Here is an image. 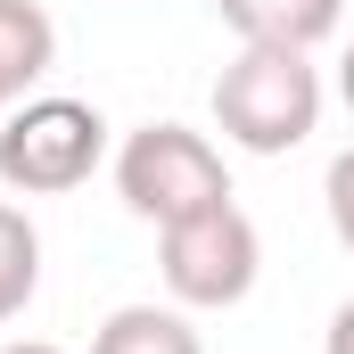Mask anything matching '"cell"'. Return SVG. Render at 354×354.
<instances>
[{
	"label": "cell",
	"mask_w": 354,
	"mask_h": 354,
	"mask_svg": "<svg viewBox=\"0 0 354 354\" xmlns=\"http://www.w3.org/2000/svg\"><path fill=\"white\" fill-rule=\"evenodd\" d=\"M214 124L231 149L248 157H288L313 140L322 124V66L313 50H280V41H239V58L214 75Z\"/></svg>",
	"instance_id": "cell-1"
},
{
	"label": "cell",
	"mask_w": 354,
	"mask_h": 354,
	"mask_svg": "<svg viewBox=\"0 0 354 354\" xmlns=\"http://www.w3.org/2000/svg\"><path fill=\"white\" fill-rule=\"evenodd\" d=\"M214 8L239 41H280V50H313L346 17V0H214Z\"/></svg>",
	"instance_id": "cell-5"
},
{
	"label": "cell",
	"mask_w": 354,
	"mask_h": 354,
	"mask_svg": "<svg viewBox=\"0 0 354 354\" xmlns=\"http://www.w3.org/2000/svg\"><path fill=\"white\" fill-rule=\"evenodd\" d=\"M322 354H354V297L330 313V330H322Z\"/></svg>",
	"instance_id": "cell-10"
},
{
	"label": "cell",
	"mask_w": 354,
	"mask_h": 354,
	"mask_svg": "<svg viewBox=\"0 0 354 354\" xmlns=\"http://www.w3.org/2000/svg\"><path fill=\"white\" fill-rule=\"evenodd\" d=\"M91 354H206V338L189 330V313H174V305H115L91 330Z\"/></svg>",
	"instance_id": "cell-6"
},
{
	"label": "cell",
	"mask_w": 354,
	"mask_h": 354,
	"mask_svg": "<svg viewBox=\"0 0 354 354\" xmlns=\"http://www.w3.org/2000/svg\"><path fill=\"white\" fill-rule=\"evenodd\" d=\"M0 354H66V346H50V338H8Z\"/></svg>",
	"instance_id": "cell-11"
},
{
	"label": "cell",
	"mask_w": 354,
	"mask_h": 354,
	"mask_svg": "<svg viewBox=\"0 0 354 354\" xmlns=\"http://www.w3.org/2000/svg\"><path fill=\"white\" fill-rule=\"evenodd\" d=\"M322 198H330V231H338V248L354 256V149H338V157H330Z\"/></svg>",
	"instance_id": "cell-9"
},
{
	"label": "cell",
	"mask_w": 354,
	"mask_h": 354,
	"mask_svg": "<svg viewBox=\"0 0 354 354\" xmlns=\"http://www.w3.org/2000/svg\"><path fill=\"white\" fill-rule=\"evenodd\" d=\"M33 288H41V231L25 206L0 198V322H17L33 305Z\"/></svg>",
	"instance_id": "cell-8"
},
{
	"label": "cell",
	"mask_w": 354,
	"mask_h": 354,
	"mask_svg": "<svg viewBox=\"0 0 354 354\" xmlns=\"http://www.w3.org/2000/svg\"><path fill=\"white\" fill-rule=\"evenodd\" d=\"M115 189L140 223H181V214H206L231 198V174H223V149L189 124H140L124 149H115Z\"/></svg>",
	"instance_id": "cell-3"
},
{
	"label": "cell",
	"mask_w": 354,
	"mask_h": 354,
	"mask_svg": "<svg viewBox=\"0 0 354 354\" xmlns=\"http://www.w3.org/2000/svg\"><path fill=\"white\" fill-rule=\"evenodd\" d=\"M0 66H8V83L25 91V99L58 66V25L41 17V0H0Z\"/></svg>",
	"instance_id": "cell-7"
},
{
	"label": "cell",
	"mask_w": 354,
	"mask_h": 354,
	"mask_svg": "<svg viewBox=\"0 0 354 354\" xmlns=\"http://www.w3.org/2000/svg\"><path fill=\"white\" fill-rule=\"evenodd\" d=\"M157 272H165L174 305H239L264 272V239L239 214V198H223V206L181 214L157 231Z\"/></svg>",
	"instance_id": "cell-4"
},
{
	"label": "cell",
	"mask_w": 354,
	"mask_h": 354,
	"mask_svg": "<svg viewBox=\"0 0 354 354\" xmlns=\"http://www.w3.org/2000/svg\"><path fill=\"white\" fill-rule=\"evenodd\" d=\"M17 99H25V91L8 83V66H0V115H8V107H17Z\"/></svg>",
	"instance_id": "cell-13"
},
{
	"label": "cell",
	"mask_w": 354,
	"mask_h": 354,
	"mask_svg": "<svg viewBox=\"0 0 354 354\" xmlns=\"http://www.w3.org/2000/svg\"><path fill=\"white\" fill-rule=\"evenodd\" d=\"M99 157H107V115L91 99L41 91L0 115V181L17 198H66L99 174Z\"/></svg>",
	"instance_id": "cell-2"
},
{
	"label": "cell",
	"mask_w": 354,
	"mask_h": 354,
	"mask_svg": "<svg viewBox=\"0 0 354 354\" xmlns=\"http://www.w3.org/2000/svg\"><path fill=\"white\" fill-rule=\"evenodd\" d=\"M338 99L354 107V41H346V58H338Z\"/></svg>",
	"instance_id": "cell-12"
}]
</instances>
